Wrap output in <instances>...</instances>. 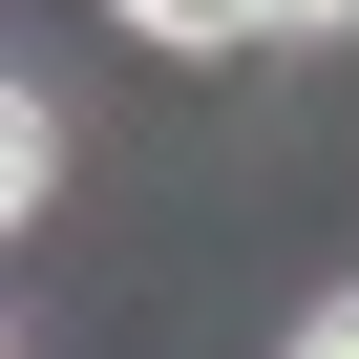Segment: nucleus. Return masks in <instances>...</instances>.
Masks as SVG:
<instances>
[{
    "instance_id": "nucleus-1",
    "label": "nucleus",
    "mask_w": 359,
    "mask_h": 359,
    "mask_svg": "<svg viewBox=\"0 0 359 359\" xmlns=\"http://www.w3.org/2000/svg\"><path fill=\"white\" fill-rule=\"evenodd\" d=\"M148 43H275V0H127Z\"/></svg>"
},
{
    "instance_id": "nucleus-2",
    "label": "nucleus",
    "mask_w": 359,
    "mask_h": 359,
    "mask_svg": "<svg viewBox=\"0 0 359 359\" xmlns=\"http://www.w3.org/2000/svg\"><path fill=\"white\" fill-rule=\"evenodd\" d=\"M338 22H359V0H275V43H338Z\"/></svg>"
},
{
    "instance_id": "nucleus-3",
    "label": "nucleus",
    "mask_w": 359,
    "mask_h": 359,
    "mask_svg": "<svg viewBox=\"0 0 359 359\" xmlns=\"http://www.w3.org/2000/svg\"><path fill=\"white\" fill-rule=\"evenodd\" d=\"M296 338H317V359H359V296H317V317H296Z\"/></svg>"
}]
</instances>
